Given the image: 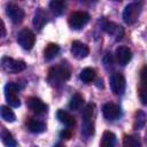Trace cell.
Segmentation results:
<instances>
[{
  "label": "cell",
  "mask_w": 147,
  "mask_h": 147,
  "mask_svg": "<svg viewBox=\"0 0 147 147\" xmlns=\"http://www.w3.org/2000/svg\"><path fill=\"white\" fill-rule=\"evenodd\" d=\"M32 22H33L34 28H36L38 31H40V30L46 25V23H47V15H46L45 10L38 9V10L36 11L34 16H33V21H32Z\"/></svg>",
  "instance_id": "9a60e30c"
},
{
  "label": "cell",
  "mask_w": 147,
  "mask_h": 147,
  "mask_svg": "<svg viewBox=\"0 0 147 147\" xmlns=\"http://www.w3.org/2000/svg\"><path fill=\"white\" fill-rule=\"evenodd\" d=\"M34 41H36V37L33 32L29 29H23L17 34V42L24 49H28V51L31 49L34 45Z\"/></svg>",
  "instance_id": "5b68a950"
},
{
  "label": "cell",
  "mask_w": 147,
  "mask_h": 147,
  "mask_svg": "<svg viewBox=\"0 0 147 147\" xmlns=\"http://www.w3.org/2000/svg\"><path fill=\"white\" fill-rule=\"evenodd\" d=\"M6 14L10 18V21L13 23H15V24L21 23L23 21V18H24V10L21 7H18L17 5H15V3L7 5V7H6Z\"/></svg>",
  "instance_id": "52a82bcc"
},
{
  "label": "cell",
  "mask_w": 147,
  "mask_h": 147,
  "mask_svg": "<svg viewBox=\"0 0 147 147\" xmlns=\"http://www.w3.org/2000/svg\"><path fill=\"white\" fill-rule=\"evenodd\" d=\"M54 147H65L63 144H61V142H59V144H55L54 145Z\"/></svg>",
  "instance_id": "4dcf8cb0"
},
{
  "label": "cell",
  "mask_w": 147,
  "mask_h": 147,
  "mask_svg": "<svg viewBox=\"0 0 147 147\" xmlns=\"http://www.w3.org/2000/svg\"><path fill=\"white\" fill-rule=\"evenodd\" d=\"M5 98H6V101L9 103V106L15 107V108L21 106V101H20V98L16 94V91L11 90L8 85L5 86Z\"/></svg>",
  "instance_id": "7c38bea8"
},
{
  "label": "cell",
  "mask_w": 147,
  "mask_h": 147,
  "mask_svg": "<svg viewBox=\"0 0 147 147\" xmlns=\"http://www.w3.org/2000/svg\"><path fill=\"white\" fill-rule=\"evenodd\" d=\"M140 11H141V3L140 2H131L129 3L124 11H123V20L125 23L127 24H133L139 15H140Z\"/></svg>",
  "instance_id": "3957f363"
},
{
  "label": "cell",
  "mask_w": 147,
  "mask_h": 147,
  "mask_svg": "<svg viewBox=\"0 0 147 147\" xmlns=\"http://www.w3.org/2000/svg\"><path fill=\"white\" fill-rule=\"evenodd\" d=\"M115 56H116V61L121 64V65H125L130 62L131 57H132V53L131 49L126 46H118L116 48L115 52Z\"/></svg>",
  "instance_id": "8fae6325"
},
{
  "label": "cell",
  "mask_w": 147,
  "mask_h": 147,
  "mask_svg": "<svg viewBox=\"0 0 147 147\" xmlns=\"http://www.w3.org/2000/svg\"><path fill=\"white\" fill-rule=\"evenodd\" d=\"M110 88L116 95L123 94L125 91V78L121 72H114L110 76Z\"/></svg>",
  "instance_id": "8992f818"
},
{
  "label": "cell",
  "mask_w": 147,
  "mask_h": 147,
  "mask_svg": "<svg viewBox=\"0 0 147 147\" xmlns=\"http://www.w3.org/2000/svg\"><path fill=\"white\" fill-rule=\"evenodd\" d=\"M83 103H84L83 96H82L79 93H75V94L71 96V99H70L69 108H70L71 110H78V109H80V107L83 106Z\"/></svg>",
  "instance_id": "d4e9b609"
},
{
  "label": "cell",
  "mask_w": 147,
  "mask_h": 147,
  "mask_svg": "<svg viewBox=\"0 0 147 147\" xmlns=\"http://www.w3.org/2000/svg\"><path fill=\"white\" fill-rule=\"evenodd\" d=\"M93 114H94V105L90 103L85 107L83 111V124H93Z\"/></svg>",
  "instance_id": "603a6c76"
},
{
  "label": "cell",
  "mask_w": 147,
  "mask_h": 147,
  "mask_svg": "<svg viewBox=\"0 0 147 147\" xmlns=\"http://www.w3.org/2000/svg\"><path fill=\"white\" fill-rule=\"evenodd\" d=\"M147 119V115L142 110H138L134 114V121H133V129L134 130H140L145 126Z\"/></svg>",
  "instance_id": "ffe728a7"
},
{
  "label": "cell",
  "mask_w": 147,
  "mask_h": 147,
  "mask_svg": "<svg viewBox=\"0 0 147 147\" xmlns=\"http://www.w3.org/2000/svg\"><path fill=\"white\" fill-rule=\"evenodd\" d=\"M48 77L52 82H65L70 78V70L64 63L54 65L48 71Z\"/></svg>",
  "instance_id": "6da1fadb"
},
{
  "label": "cell",
  "mask_w": 147,
  "mask_h": 147,
  "mask_svg": "<svg viewBox=\"0 0 147 147\" xmlns=\"http://www.w3.org/2000/svg\"><path fill=\"white\" fill-rule=\"evenodd\" d=\"M95 76H96L95 70L92 69V68H90V67L84 68V69L80 71V74H79V78H80L84 83H91V82H93V80L95 79Z\"/></svg>",
  "instance_id": "44dd1931"
},
{
  "label": "cell",
  "mask_w": 147,
  "mask_h": 147,
  "mask_svg": "<svg viewBox=\"0 0 147 147\" xmlns=\"http://www.w3.org/2000/svg\"><path fill=\"white\" fill-rule=\"evenodd\" d=\"M102 114H103L105 118H107L109 121H114L119 117L121 108H119V106H117L113 102H107L102 106Z\"/></svg>",
  "instance_id": "9c48e42d"
},
{
  "label": "cell",
  "mask_w": 147,
  "mask_h": 147,
  "mask_svg": "<svg viewBox=\"0 0 147 147\" xmlns=\"http://www.w3.org/2000/svg\"><path fill=\"white\" fill-rule=\"evenodd\" d=\"M138 94H139V99H140L141 103L147 105V82L140 80V84L138 87Z\"/></svg>",
  "instance_id": "4316f807"
},
{
  "label": "cell",
  "mask_w": 147,
  "mask_h": 147,
  "mask_svg": "<svg viewBox=\"0 0 147 147\" xmlns=\"http://www.w3.org/2000/svg\"><path fill=\"white\" fill-rule=\"evenodd\" d=\"M0 137H1L2 144H3L6 147H16V146H17V142H16L15 138L13 137V134H11L6 127H2V129H1Z\"/></svg>",
  "instance_id": "e0dca14e"
},
{
  "label": "cell",
  "mask_w": 147,
  "mask_h": 147,
  "mask_svg": "<svg viewBox=\"0 0 147 147\" xmlns=\"http://www.w3.org/2000/svg\"><path fill=\"white\" fill-rule=\"evenodd\" d=\"M26 125H28V129L33 133H41L46 130V124L42 121L37 118H30Z\"/></svg>",
  "instance_id": "2e32d148"
},
{
  "label": "cell",
  "mask_w": 147,
  "mask_h": 147,
  "mask_svg": "<svg viewBox=\"0 0 147 147\" xmlns=\"http://www.w3.org/2000/svg\"><path fill=\"white\" fill-rule=\"evenodd\" d=\"M71 136H72V132H71L69 129H64V130H62V131L60 132V137H61L62 139H70Z\"/></svg>",
  "instance_id": "83f0119b"
},
{
  "label": "cell",
  "mask_w": 147,
  "mask_h": 147,
  "mask_svg": "<svg viewBox=\"0 0 147 147\" xmlns=\"http://www.w3.org/2000/svg\"><path fill=\"white\" fill-rule=\"evenodd\" d=\"M90 20V15L85 11H74L70 14L69 18H68V23L69 26L74 30H79L82 29L84 25H86V23Z\"/></svg>",
  "instance_id": "277c9868"
},
{
  "label": "cell",
  "mask_w": 147,
  "mask_h": 147,
  "mask_svg": "<svg viewBox=\"0 0 147 147\" xmlns=\"http://www.w3.org/2000/svg\"><path fill=\"white\" fill-rule=\"evenodd\" d=\"M56 117H57V119H59L62 124H64V125H67V126H69V127L75 126V124H76L75 117H74L70 113H68V111H65V110H62V109L57 110Z\"/></svg>",
  "instance_id": "5bb4252c"
},
{
  "label": "cell",
  "mask_w": 147,
  "mask_h": 147,
  "mask_svg": "<svg viewBox=\"0 0 147 147\" xmlns=\"http://www.w3.org/2000/svg\"><path fill=\"white\" fill-rule=\"evenodd\" d=\"M0 115H1V118L3 121L9 122V123H13L16 119L14 111L9 107H7V106H1L0 107Z\"/></svg>",
  "instance_id": "cb8c5ba5"
},
{
  "label": "cell",
  "mask_w": 147,
  "mask_h": 147,
  "mask_svg": "<svg viewBox=\"0 0 147 147\" xmlns=\"http://www.w3.org/2000/svg\"><path fill=\"white\" fill-rule=\"evenodd\" d=\"M116 144V136L111 131H105L101 141H100V147H115Z\"/></svg>",
  "instance_id": "ac0fdd59"
},
{
  "label": "cell",
  "mask_w": 147,
  "mask_h": 147,
  "mask_svg": "<svg viewBox=\"0 0 147 147\" xmlns=\"http://www.w3.org/2000/svg\"><path fill=\"white\" fill-rule=\"evenodd\" d=\"M1 65H2V69L9 74H17L23 71L26 68V64L24 61L15 60L9 56H3L1 59Z\"/></svg>",
  "instance_id": "7a4b0ae2"
},
{
  "label": "cell",
  "mask_w": 147,
  "mask_h": 147,
  "mask_svg": "<svg viewBox=\"0 0 147 147\" xmlns=\"http://www.w3.org/2000/svg\"><path fill=\"white\" fill-rule=\"evenodd\" d=\"M123 147H141L140 139L137 136H125L123 139Z\"/></svg>",
  "instance_id": "484cf974"
},
{
  "label": "cell",
  "mask_w": 147,
  "mask_h": 147,
  "mask_svg": "<svg viewBox=\"0 0 147 147\" xmlns=\"http://www.w3.org/2000/svg\"><path fill=\"white\" fill-rule=\"evenodd\" d=\"M49 8H51V10L54 15L59 16L64 11L65 2L62 1V0H53V1L49 2Z\"/></svg>",
  "instance_id": "7402d4cb"
},
{
  "label": "cell",
  "mask_w": 147,
  "mask_h": 147,
  "mask_svg": "<svg viewBox=\"0 0 147 147\" xmlns=\"http://www.w3.org/2000/svg\"><path fill=\"white\" fill-rule=\"evenodd\" d=\"M5 34H6V29H5L3 21H1V37H5Z\"/></svg>",
  "instance_id": "f546056e"
},
{
  "label": "cell",
  "mask_w": 147,
  "mask_h": 147,
  "mask_svg": "<svg viewBox=\"0 0 147 147\" xmlns=\"http://www.w3.org/2000/svg\"><path fill=\"white\" fill-rule=\"evenodd\" d=\"M103 30H105L107 33H109V34L116 36V39H117V40L121 39L122 36H123V33H124L123 28H122L121 25H117V24L113 23V22H106V23L103 24Z\"/></svg>",
  "instance_id": "4fadbf2b"
},
{
  "label": "cell",
  "mask_w": 147,
  "mask_h": 147,
  "mask_svg": "<svg viewBox=\"0 0 147 147\" xmlns=\"http://www.w3.org/2000/svg\"><path fill=\"white\" fill-rule=\"evenodd\" d=\"M59 53H60L59 45H56V44H48L46 46V48L44 49V57H45V60L49 61V60H53Z\"/></svg>",
  "instance_id": "d6986e66"
},
{
  "label": "cell",
  "mask_w": 147,
  "mask_h": 147,
  "mask_svg": "<svg viewBox=\"0 0 147 147\" xmlns=\"http://www.w3.org/2000/svg\"><path fill=\"white\" fill-rule=\"evenodd\" d=\"M140 80L147 82V65H145L140 71Z\"/></svg>",
  "instance_id": "f1b7e54d"
},
{
  "label": "cell",
  "mask_w": 147,
  "mask_h": 147,
  "mask_svg": "<svg viewBox=\"0 0 147 147\" xmlns=\"http://www.w3.org/2000/svg\"><path fill=\"white\" fill-rule=\"evenodd\" d=\"M71 54L74 57L78 59V60H82V59H85L88 53H90V49H88V46L78 41V40H75L72 41L71 44Z\"/></svg>",
  "instance_id": "ba28073f"
},
{
  "label": "cell",
  "mask_w": 147,
  "mask_h": 147,
  "mask_svg": "<svg viewBox=\"0 0 147 147\" xmlns=\"http://www.w3.org/2000/svg\"><path fill=\"white\" fill-rule=\"evenodd\" d=\"M26 106L34 114H44L47 111V105L45 102H42V100H40L39 98H36V96L29 98L26 100Z\"/></svg>",
  "instance_id": "30bf717a"
}]
</instances>
